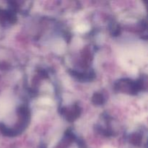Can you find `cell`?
<instances>
[{"mask_svg":"<svg viewBox=\"0 0 148 148\" xmlns=\"http://www.w3.org/2000/svg\"><path fill=\"white\" fill-rule=\"evenodd\" d=\"M88 30H89V27H88V26L87 25L82 24L79 25H78L77 27V30L78 32H79V33H84V32L88 31Z\"/></svg>","mask_w":148,"mask_h":148,"instance_id":"cell-1","label":"cell"}]
</instances>
